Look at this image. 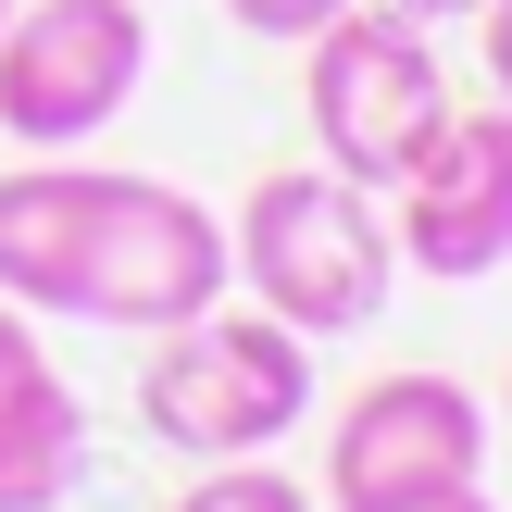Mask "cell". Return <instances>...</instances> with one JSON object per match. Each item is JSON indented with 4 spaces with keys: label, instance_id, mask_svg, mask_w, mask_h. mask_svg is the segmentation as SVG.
<instances>
[{
    "label": "cell",
    "instance_id": "obj_1",
    "mask_svg": "<svg viewBox=\"0 0 512 512\" xmlns=\"http://www.w3.org/2000/svg\"><path fill=\"white\" fill-rule=\"evenodd\" d=\"M238 275L275 325L300 338H350V325L388 313V275H400V238L375 213V188H350L338 163H275L263 188L238 200Z\"/></svg>",
    "mask_w": 512,
    "mask_h": 512
},
{
    "label": "cell",
    "instance_id": "obj_2",
    "mask_svg": "<svg viewBox=\"0 0 512 512\" xmlns=\"http://www.w3.org/2000/svg\"><path fill=\"white\" fill-rule=\"evenodd\" d=\"M313 413V338L275 313H188L150 338V375H138V425L188 463H250L275 450L288 425Z\"/></svg>",
    "mask_w": 512,
    "mask_h": 512
},
{
    "label": "cell",
    "instance_id": "obj_3",
    "mask_svg": "<svg viewBox=\"0 0 512 512\" xmlns=\"http://www.w3.org/2000/svg\"><path fill=\"white\" fill-rule=\"evenodd\" d=\"M313 63H300V100H313V138H325V163L350 175V188H400L413 175V150L450 125V75H438V50H425V25H400L388 0H350L338 25H313Z\"/></svg>",
    "mask_w": 512,
    "mask_h": 512
},
{
    "label": "cell",
    "instance_id": "obj_4",
    "mask_svg": "<svg viewBox=\"0 0 512 512\" xmlns=\"http://www.w3.org/2000/svg\"><path fill=\"white\" fill-rule=\"evenodd\" d=\"M150 75L138 0H13L0 13V125L13 150H88Z\"/></svg>",
    "mask_w": 512,
    "mask_h": 512
},
{
    "label": "cell",
    "instance_id": "obj_5",
    "mask_svg": "<svg viewBox=\"0 0 512 512\" xmlns=\"http://www.w3.org/2000/svg\"><path fill=\"white\" fill-rule=\"evenodd\" d=\"M225 275H238V250H225V225L200 213L188 188H163V175H113V213H100L88 300H75V313H88V325H125V338H163V325L213 313Z\"/></svg>",
    "mask_w": 512,
    "mask_h": 512
},
{
    "label": "cell",
    "instance_id": "obj_6",
    "mask_svg": "<svg viewBox=\"0 0 512 512\" xmlns=\"http://www.w3.org/2000/svg\"><path fill=\"white\" fill-rule=\"evenodd\" d=\"M488 475V413L463 375H375L325 438V500L375 512V500H425V488H475Z\"/></svg>",
    "mask_w": 512,
    "mask_h": 512
},
{
    "label": "cell",
    "instance_id": "obj_7",
    "mask_svg": "<svg viewBox=\"0 0 512 512\" xmlns=\"http://www.w3.org/2000/svg\"><path fill=\"white\" fill-rule=\"evenodd\" d=\"M388 200H400L388 238H400L413 275H438V288L500 275L512 263V100H500V113H450Z\"/></svg>",
    "mask_w": 512,
    "mask_h": 512
},
{
    "label": "cell",
    "instance_id": "obj_8",
    "mask_svg": "<svg viewBox=\"0 0 512 512\" xmlns=\"http://www.w3.org/2000/svg\"><path fill=\"white\" fill-rule=\"evenodd\" d=\"M100 213H113V175L75 163V150H38L25 175H0V300L13 313H75Z\"/></svg>",
    "mask_w": 512,
    "mask_h": 512
},
{
    "label": "cell",
    "instance_id": "obj_9",
    "mask_svg": "<svg viewBox=\"0 0 512 512\" xmlns=\"http://www.w3.org/2000/svg\"><path fill=\"white\" fill-rule=\"evenodd\" d=\"M88 475V413L38 350V313L0 300V512H63Z\"/></svg>",
    "mask_w": 512,
    "mask_h": 512
},
{
    "label": "cell",
    "instance_id": "obj_10",
    "mask_svg": "<svg viewBox=\"0 0 512 512\" xmlns=\"http://www.w3.org/2000/svg\"><path fill=\"white\" fill-rule=\"evenodd\" d=\"M175 512H313V488H300V475H275L263 450H250V463H200V488L175 500Z\"/></svg>",
    "mask_w": 512,
    "mask_h": 512
},
{
    "label": "cell",
    "instance_id": "obj_11",
    "mask_svg": "<svg viewBox=\"0 0 512 512\" xmlns=\"http://www.w3.org/2000/svg\"><path fill=\"white\" fill-rule=\"evenodd\" d=\"M225 13H238L250 38H288V50H300V38H313V25H338L350 0H225Z\"/></svg>",
    "mask_w": 512,
    "mask_h": 512
},
{
    "label": "cell",
    "instance_id": "obj_12",
    "mask_svg": "<svg viewBox=\"0 0 512 512\" xmlns=\"http://www.w3.org/2000/svg\"><path fill=\"white\" fill-rule=\"evenodd\" d=\"M375 512H488V488H425V500H375Z\"/></svg>",
    "mask_w": 512,
    "mask_h": 512
},
{
    "label": "cell",
    "instance_id": "obj_13",
    "mask_svg": "<svg viewBox=\"0 0 512 512\" xmlns=\"http://www.w3.org/2000/svg\"><path fill=\"white\" fill-rule=\"evenodd\" d=\"M488 75H500V100H512V0H488Z\"/></svg>",
    "mask_w": 512,
    "mask_h": 512
},
{
    "label": "cell",
    "instance_id": "obj_14",
    "mask_svg": "<svg viewBox=\"0 0 512 512\" xmlns=\"http://www.w3.org/2000/svg\"><path fill=\"white\" fill-rule=\"evenodd\" d=\"M400 25H438V13H488V0H388Z\"/></svg>",
    "mask_w": 512,
    "mask_h": 512
},
{
    "label": "cell",
    "instance_id": "obj_15",
    "mask_svg": "<svg viewBox=\"0 0 512 512\" xmlns=\"http://www.w3.org/2000/svg\"><path fill=\"white\" fill-rule=\"evenodd\" d=\"M0 13H13V0H0Z\"/></svg>",
    "mask_w": 512,
    "mask_h": 512
},
{
    "label": "cell",
    "instance_id": "obj_16",
    "mask_svg": "<svg viewBox=\"0 0 512 512\" xmlns=\"http://www.w3.org/2000/svg\"><path fill=\"white\" fill-rule=\"evenodd\" d=\"M500 413H512V400H500Z\"/></svg>",
    "mask_w": 512,
    "mask_h": 512
}]
</instances>
